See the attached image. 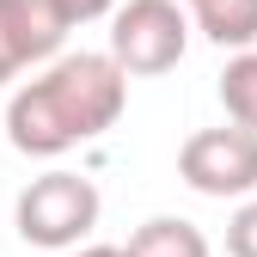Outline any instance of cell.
<instances>
[{"label": "cell", "mask_w": 257, "mask_h": 257, "mask_svg": "<svg viewBox=\"0 0 257 257\" xmlns=\"http://www.w3.org/2000/svg\"><path fill=\"white\" fill-rule=\"evenodd\" d=\"M122 257H214V245H208V233L196 227V220L153 214V220H141V227L128 233Z\"/></svg>", "instance_id": "52a82bcc"}, {"label": "cell", "mask_w": 257, "mask_h": 257, "mask_svg": "<svg viewBox=\"0 0 257 257\" xmlns=\"http://www.w3.org/2000/svg\"><path fill=\"white\" fill-rule=\"evenodd\" d=\"M122 104H128V80L104 49H74V55L61 49L7 98V141L25 159H61L110 135L122 122Z\"/></svg>", "instance_id": "6da1fadb"}, {"label": "cell", "mask_w": 257, "mask_h": 257, "mask_svg": "<svg viewBox=\"0 0 257 257\" xmlns=\"http://www.w3.org/2000/svg\"><path fill=\"white\" fill-rule=\"evenodd\" d=\"M68 7L61 0H0V86L19 74H37L68 43Z\"/></svg>", "instance_id": "5b68a950"}, {"label": "cell", "mask_w": 257, "mask_h": 257, "mask_svg": "<svg viewBox=\"0 0 257 257\" xmlns=\"http://www.w3.org/2000/svg\"><path fill=\"white\" fill-rule=\"evenodd\" d=\"M178 7H190V0H178Z\"/></svg>", "instance_id": "7c38bea8"}, {"label": "cell", "mask_w": 257, "mask_h": 257, "mask_svg": "<svg viewBox=\"0 0 257 257\" xmlns=\"http://www.w3.org/2000/svg\"><path fill=\"white\" fill-rule=\"evenodd\" d=\"M190 49V13L178 0H116L110 13V61L122 68V80H153L172 74Z\"/></svg>", "instance_id": "3957f363"}, {"label": "cell", "mask_w": 257, "mask_h": 257, "mask_svg": "<svg viewBox=\"0 0 257 257\" xmlns=\"http://www.w3.org/2000/svg\"><path fill=\"white\" fill-rule=\"evenodd\" d=\"M178 178L196 190V196L214 202H245L257 196V135L251 128H196L184 147H178Z\"/></svg>", "instance_id": "277c9868"}, {"label": "cell", "mask_w": 257, "mask_h": 257, "mask_svg": "<svg viewBox=\"0 0 257 257\" xmlns=\"http://www.w3.org/2000/svg\"><path fill=\"white\" fill-rule=\"evenodd\" d=\"M74 257H122V245H80Z\"/></svg>", "instance_id": "8fae6325"}, {"label": "cell", "mask_w": 257, "mask_h": 257, "mask_svg": "<svg viewBox=\"0 0 257 257\" xmlns=\"http://www.w3.org/2000/svg\"><path fill=\"white\" fill-rule=\"evenodd\" d=\"M98 214H104L98 184L55 166V172L31 178L19 190L13 227H19L25 245H37V251H80V239H92V227H98Z\"/></svg>", "instance_id": "7a4b0ae2"}, {"label": "cell", "mask_w": 257, "mask_h": 257, "mask_svg": "<svg viewBox=\"0 0 257 257\" xmlns=\"http://www.w3.org/2000/svg\"><path fill=\"white\" fill-rule=\"evenodd\" d=\"M227 257H257V196H245L227 220Z\"/></svg>", "instance_id": "9c48e42d"}, {"label": "cell", "mask_w": 257, "mask_h": 257, "mask_svg": "<svg viewBox=\"0 0 257 257\" xmlns=\"http://www.w3.org/2000/svg\"><path fill=\"white\" fill-rule=\"evenodd\" d=\"M61 7H68L74 25H86V19H110V13H116V0H61Z\"/></svg>", "instance_id": "30bf717a"}, {"label": "cell", "mask_w": 257, "mask_h": 257, "mask_svg": "<svg viewBox=\"0 0 257 257\" xmlns=\"http://www.w3.org/2000/svg\"><path fill=\"white\" fill-rule=\"evenodd\" d=\"M220 104H227L233 128H251L257 135V49L227 55V68H220Z\"/></svg>", "instance_id": "ba28073f"}, {"label": "cell", "mask_w": 257, "mask_h": 257, "mask_svg": "<svg viewBox=\"0 0 257 257\" xmlns=\"http://www.w3.org/2000/svg\"><path fill=\"white\" fill-rule=\"evenodd\" d=\"M190 31H202L214 49H257V0H190Z\"/></svg>", "instance_id": "8992f818"}]
</instances>
